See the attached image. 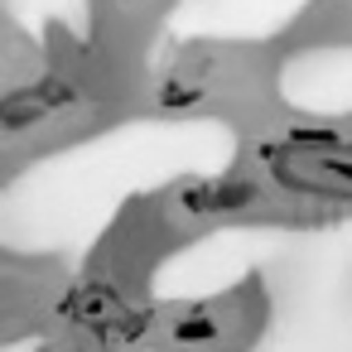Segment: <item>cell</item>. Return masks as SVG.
Segmentation results:
<instances>
[{"mask_svg": "<svg viewBox=\"0 0 352 352\" xmlns=\"http://www.w3.org/2000/svg\"><path fill=\"white\" fill-rule=\"evenodd\" d=\"M63 314L78 318V323H97V328H107V323H116V318L126 314V304H121L116 285H107V280H82V285L63 299Z\"/></svg>", "mask_w": 352, "mask_h": 352, "instance_id": "1", "label": "cell"}]
</instances>
